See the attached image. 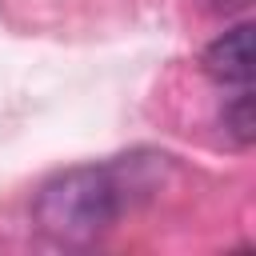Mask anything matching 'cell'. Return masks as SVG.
Wrapping results in <instances>:
<instances>
[{"label":"cell","mask_w":256,"mask_h":256,"mask_svg":"<svg viewBox=\"0 0 256 256\" xmlns=\"http://www.w3.org/2000/svg\"><path fill=\"white\" fill-rule=\"evenodd\" d=\"M120 216V188L108 168H68L36 196V224L60 244H88Z\"/></svg>","instance_id":"obj_1"},{"label":"cell","mask_w":256,"mask_h":256,"mask_svg":"<svg viewBox=\"0 0 256 256\" xmlns=\"http://www.w3.org/2000/svg\"><path fill=\"white\" fill-rule=\"evenodd\" d=\"M252 24H236L232 32H224L220 40H212L204 48V72L216 84H240L248 88L252 80Z\"/></svg>","instance_id":"obj_2"},{"label":"cell","mask_w":256,"mask_h":256,"mask_svg":"<svg viewBox=\"0 0 256 256\" xmlns=\"http://www.w3.org/2000/svg\"><path fill=\"white\" fill-rule=\"evenodd\" d=\"M224 124L232 128L236 144H252V136H256V116H252V92H248V88L224 108Z\"/></svg>","instance_id":"obj_3"}]
</instances>
